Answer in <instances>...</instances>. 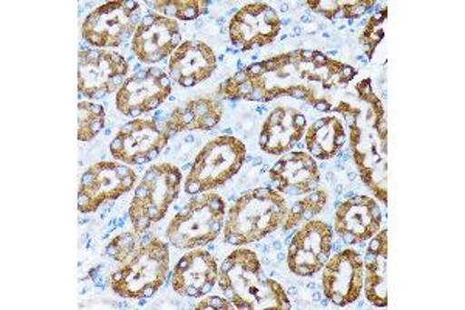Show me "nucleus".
Here are the masks:
<instances>
[{
    "instance_id": "22",
    "label": "nucleus",
    "mask_w": 465,
    "mask_h": 310,
    "mask_svg": "<svg viewBox=\"0 0 465 310\" xmlns=\"http://www.w3.org/2000/svg\"><path fill=\"white\" fill-rule=\"evenodd\" d=\"M171 78L182 87H194L212 78L217 67L216 55L208 44L186 41L171 55Z\"/></svg>"
},
{
    "instance_id": "1",
    "label": "nucleus",
    "mask_w": 465,
    "mask_h": 310,
    "mask_svg": "<svg viewBox=\"0 0 465 310\" xmlns=\"http://www.w3.org/2000/svg\"><path fill=\"white\" fill-rule=\"evenodd\" d=\"M357 69L315 50H295L250 64L225 79L219 96L225 100L270 101L291 96L317 111L333 109V98L355 78Z\"/></svg>"
},
{
    "instance_id": "15",
    "label": "nucleus",
    "mask_w": 465,
    "mask_h": 310,
    "mask_svg": "<svg viewBox=\"0 0 465 310\" xmlns=\"http://www.w3.org/2000/svg\"><path fill=\"white\" fill-rule=\"evenodd\" d=\"M322 287L332 305L346 307L355 303L363 292V256L351 248L335 253L322 267Z\"/></svg>"
},
{
    "instance_id": "3",
    "label": "nucleus",
    "mask_w": 465,
    "mask_h": 310,
    "mask_svg": "<svg viewBox=\"0 0 465 310\" xmlns=\"http://www.w3.org/2000/svg\"><path fill=\"white\" fill-rule=\"evenodd\" d=\"M217 285L234 309H292L286 290L264 274L258 255L249 248H238L228 255L219 267Z\"/></svg>"
},
{
    "instance_id": "29",
    "label": "nucleus",
    "mask_w": 465,
    "mask_h": 310,
    "mask_svg": "<svg viewBox=\"0 0 465 310\" xmlns=\"http://www.w3.org/2000/svg\"><path fill=\"white\" fill-rule=\"evenodd\" d=\"M135 247H137V242H135L134 233H123L122 236L115 237V239L107 245L106 255L120 263V261L126 258L127 255L133 252Z\"/></svg>"
},
{
    "instance_id": "23",
    "label": "nucleus",
    "mask_w": 465,
    "mask_h": 310,
    "mask_svg": "<svg viewBox=\"0 0 465 310\" xmlns=\"http://www.w3.org/2000/svg\"><path fill=\"white\" fill-rule=\"evenodd\" d=\"M363 290L366 300L376 307L388 305V232L371 237L363 258Z\"/></svg>"
},
{
    "instance_id": "14",
    "label": "nucleus",
    "mask_w": 465,
    "mask_h": 310,
    "mask_svg": "<svg viewBox=\"0 0 465 310\" xmlns=\"http://www.w3.org/2000/svg\"><path fill=\"white\" fill-rule=\"evenodd\" d=\"M332 248V226L326 222L307 221L289 242V270L298 276H313L326 265Z\"/></svg>"
},
{
    "instance_id": "32",
    "label": "nucleus",
    "mask_w": 465,
    "mask_h": 310,
    "mask_svg": "<svg viewBox=\"0 0 465 310\" xmlns=\"http://www.w3.org/2000/svg\"><path fill=\"white\" fill-rule=\"evenodd\" d=\"M306 5L329 21L339 19L340 10H341V2L337 0H307Z\"/></svg>"
},
{
    "instance_id": "7",
    "label": "nucleus",
    "mask_w": 465,
    "mask_h": 310,
    "mask_svg": "<svg viewBox=\"0 0 465 310\" xmlns=\"http://www.w3.org/2000/svg\"><path fill=\"white\" fill-rule=\"evenodd\" d=\"M182 173L174 165H155L149 168L134 193L129 221L138 235L162 221L180 195Z\"/></svg>"
},
{
    "instance_id": "28",
    "label": "nucleus",
    "mask_w": 465,
    "mask_h": 310,
    "mask_svg": "<svg viewBox=\"0 0 465 310\" xmlns=\"http://www.w3.org/2000/svg\"><path fill=\"white\" fill-rule=\"evenodd\" d=\"M386 17H388V8L383 6V10L379 11L374 16L371 17L370 22L366 24L363 32L360 35V44H361V47L365 50L366 56L370 59L372 58L377 45L381 43V39L385 36L383 25H385Z\"/></svg>"
},
{
    "instance_id": "31",
    "label": "nucleus",
    "mask_w": 465,
    "mask_h": 310,
    "mask_svg": "<svg viewBox=\"0 0 465 310\" xmlns=\"http://www.w3.org/2000/svg\"><path fill=\"white\" fill-rule=\"evenodd\" d=\"M374 2L370 0H355V2H341V10H340L339 19H348L349 22L354 21L357 17L366 15Z\"/></svg>"
},
{
    "instance_id": "12",
    "label": "nucleus",
    "mask_w": 465,
    "mask_h": 310,
    "mask_svg": "<svg viewBox=\"0 0 465 310\" xmlns=\"http://www.w3.org/2000/svg\"><path fill=\"white\" fill-rule=\"evenodd\" d=\"M171 138L163 123L134 118L120 127L109 149L118 162L129 166H140L159 157Z\"/></svg>"
},
{
    "instance_id": "2",
    "label": "nucleus",
    "mask_w": 465,
    "mask_h": 310,
    "mask_svg": "<svg viewBox=\"0 0 465 310\" xmlns=\"http://www.w3.org/2000/svg\"><path fill=\"white\" fill-rule=\"evenodd\" d=\"M357 94H348L333 107L349 129V151L366 188L388 204V120L385 105L374 94L371 79L360 81Z\"/></svg>"
},
{
    "instance_id": "33",
    "label": "nucleus",
    "mask_w": 465,
    "mask_h": 310,
    "mask_svg": "<svg viewBox=\"0 0 465 310\" xmlns=\"http://www.w3.org/2000/svg\"><path fill=\"white\" fill-rule=\"evenodd\" d=\"M197 309L203 310H232L234 305L227 300V298H221V296H208L205 300L201 301L196 305Z\"/></svg>"
},
{
    "instance_id": "16",
    "label": "nucleus",
    "mask_w": 465,
    "mask_h": 310,
    "mask_svg": "<svg viewBox=\"0 0 465 310\" xmlns=\"http://www.w3.org/2000/svg\"><path fill=\"white\" fill-rule=\"evenodd\" d=\"M282 28V21L267 4H250L236 11L228 25L230 41L242 52L273 43Z\"/></svg>"
},
{
    "instance_id": "34",
    "label": "nucleus",
    "mask_w": 465,
    "mask_h": 310,
    "mask_svg": "<svg viewBox=\"0 0 465 310\" xmlns=\"http://www.w3.org/2000/svg\"><path fill=\"white\" fill-rule=\"evenodd\" d=\"M281 10L287 11V5L284 4V5L281 6Z\"/></svg>"
},
{
    "instance_id": "13",
    "label": "nucleus",
    "mask_w": 465,
    "mask_h": 310,
    "mask_svg": "<svg viewBox=\"0 0 465 310\" xmlns=\"http://www.w3.org/2000/svg\"><path fill=\"white\" fill-rule=\"evenodd\" d=\"M171 79L159 67L137 70L116 92V109L124 116H138L155 111L168 100Z\"/></svg>"
},
{
    "instance_id": "17",
    "label": "nucleus",
    "mask_w": 465,
    "mask_h": 310,
    "mask_svg": "<svg viewBox=\"0 0 465 310\" xmlns=\"http://www.w3.org/2000/svg\"><path fill=\"white\" fill-rule=\"evenodd\" d=\"M333 230L344 244L370 241L381 230V208L370 195H351L335 205Z\"/></svg>"
},
{
    "instance_id": "21",
    "label": "nucleus",
    "mask_w": 465,
    "mask_h": 310,
    "mask_svg": "<svg viewBox=\"0 0 465 310\" xmlns=\"http://www.w3.org/2000/svg\"><path fill=\"white\" fill-rule=\"evenodd\" d=\"M307 118L291 105H278L262 125L260 146L270 155L291 153L306 131Z\"/></svg>"
},
{
    "instance_id": "18",
    "label": "nucleus",
    "mask_w": 465,
    "mask_h": 310,
    "mask_svg": "<svg viewBox=\"0 0 465 310\" xmlns=\"http://www.w3.org/2000/svg\"><path fill=\"white\" fill-rule=\"evenodd\" d=\"M134 56L143 64H157L171 56L182 44L179 22L160 15L144 16L134 35Z\"/></svg>"
},
{
    "instance_id": "5",
    "label": "nucleus",
    "mask_w": 465,
    "mask_h": 310,
    "mask_svg": "<svg viewBox=\"0 0 465 310\" xmlns=\"http://www.w3.org/2000/svg\"><path fill=\"white\" fill-rule=\"evenodd\" d=\"M170 248L159 237L137 244L111 275V289L127 300L151 298L170 275Z\"/></svg>"
},
{
    "instance_id": "27",
    "label": "nucleus",
    "mask_w": 465,
    "mask_h": 310,
    "mask_svg": "<svg viewBox=\"0 0 465 310\" xmlns=\"http://www.w3.org/2000/svg\"><path fill=\"white\" fill-rule=\"evenodd\" d=\"M106 120L104 107L92 101H81L78 105V138L89 143L103 131Z\"/></svg>"
},
{
    "instance_id": "19",
    "label": "nucleus",
    "mask_w": 465,
    "mask_h": 310,
    "mask_svg": "<svg viewBox=\"0 0 465 310\" xmlns=\"http://www.w3.org/2000/svg\"><path fill=\"white\" fill-rule=\"evenodd\" d=\"M270 188L286 197H304L320 188L322 174L311 154L286 153L269 173Z\"/></svg>"
},
{
    "instance_id": "11",
    "label": "nucleus",
    "mask_w": 465,
    "mask_h": 310,
    "mask_svg": "<svg viewBox=\"0 0 465 310\" xmlns=\"http://www.w3.org/2000/svg\"><path fill=\"white\" fill-rule=\"evenodd\" d=\"M137 173L122 162H98L81 175L78 210L90 215L133 190Z\"/></svg>"
},
{
    "instance_id": "9",
    "label": "nucleus",
    "mask_w": 465,
    "mask_h": 310,
    "mask_svg": "<svg viewBox=\"0 0 465 310\" xmlns=\"http://www.w3.org/2000/svg\"><path fill=\"white\" fill-rule=\"evenodd\" d=\"M140 4L135 0H116L98 6L81 26L83 37L95 48H115L131 39L142 22Z\"/></svg>"
},
{
    "instance_id": "6",
    "label": "nucleus",
    "mask_w": 465,
    "mask_h": 310,
    "mask_svg": "<svg viewBox=\"0 0 465 310\" xmlns=\"http://www.w3.org/2000/svg\"><path fill=\"white\" fill-rule=\"evenodd\" d=\"M225 202L214 193L197 195L171 219L166 237L179 250H193L216 241L223 232Z\"/></svg>"
},
{
    "instance_id": "8",
    "label": "nucleus",
    "mask_w": 465,
    "mask_h": 310,
    "mask_svg": "<svg viewBox=\"0 0 465 310\" xmlns=\"http://www.w3.org/2000/svg\"><path fill=\"white\" fill-rule=\"evenodd\" d=\"M247 147L232 135H221L205 145L185 180L188 195H197L216 190L232 179L242 168Z\"/></svg>"
},
{
    "instance_id": "20",
    "label": "nucleus",
    "mask_w": 465,
    "mask_h": 310,
    "mask_svg": "<svg viewBox=\"0 0 465 310\" xmlns=\"http://www.w3.org/2000/svg\"><path fill=\"white\" fill-rule=\"evenodd\" d=\"M168 276L175 294L186 298H199L210 294L216 285L219 265L208 250L193 248L183 255Z\"/></svg>"
},
{
    "instance_id": "25",
    "label": "nucleus",
    "mask_w": 465,
    "mask_h": 310,
    "mask_svg": "<svg viewBox=\"0 0 465 310\" xmlns=\"http://www.w3.org/2000/svg\"><path fill=\"white\" fill-rule=\"evenodd\" d=\"M348 140L344 125L335 116H322L307 127L304 143L307 151L318 160H331L337 157Z\"/></svg>"
},
{
    "instance_id": "26",
    "label": "nucleus",
    "mask_w": 465,
    "mask_h": 310,
    "mask_svg": "<svg viewBox=\"0 0 465 310\" xmlns=\"http://www.w3.org/2000/svg\"><path fill=\"white\" fill-rule=\"evenodd\" d=\"M151 8L157 11L160 16L174 19V21H196L208 13L210 2L205 0H162L148 2Z\"/></svg>"
},
{
    "instance_id": "10",
    "label": "nucleus",
    "mask_w": 465,
    "mask_h": 310,
    "mask_svg": "<svg viewBox=\"0 0 465 310\" xmlns=\"http://www.w3.org/2000/svg\"><path fill=\"white\" fill-rule=\"evenodd\" d=\"M129 64L122 55L103 48H81L78 59V90L89 100H103L122 89Z\"/></svg>"
},
{
    "instance_id": "24",
    "label": "nucleus",
    "mask_w": 465,
    "mask_h": 310,
    "mask_svg": "<svg viewBox=\"0 0 465 310\" xmlns=\"http://www.w3.org/2000/svg\"><path fill=\"white\" fill-rule=\"evenodd\" d=\"M223 105L212 98H197L175 105L164 120V127L174 137L180 132L212 131L223 120Z\"/></svg>"
},
{
    "instance_id": "4",
    "label": "nucleus",
    "mask_w": 465,
    "mask_h": 310,
    "mask_svg": "<svg viewBox=\"0 0 465 310\" xmlns=\"http://www.w3.org/2000/svg\"><path fill=\"white\" fill-rule=\"evenodd\" d=\"M289 211L291 204L273 188L247 191L225 215L223 239L234 247L262 241L284 226Z\"/></svg>"
},
{
    "instance_id": "30",
    "label": "nucleus",
    "mask_w": 465,
    "mask_h": 310,
    "mask_svg": "<svg viewBox=\"0 0 465 310\" xmlns=\"http://www.w3.org/2000/svg\"><path fill=\"white\" fill-rule=\"evenodd\" d=\"M326 202H328V195L322 188H318V190L312 191V193H309V195L302 197L300 204H302L304 213H306L304 217L306 215H317L324 208Z\"/></svg>"
}]
</instances>
